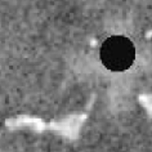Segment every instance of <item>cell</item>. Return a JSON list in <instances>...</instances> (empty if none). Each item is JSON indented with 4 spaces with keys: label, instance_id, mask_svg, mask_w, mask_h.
<instances>
[{
    "label": "cell",
    "instance_id": "6da1fadb",
    "mask_svg": "<svg viewBox=\"0 0 152 152\" xmlns=\"http://www.w3.org/2000/svg\"><path fill=\"white\" fill-rule=\"evenodd\" d=\"M99 59L102 64L110 71H126L135 61V47L126 36H110L101 45Z\"/></svg>",
    "mask_w": 152,
    "mask_h": 152
}]
</instances>
